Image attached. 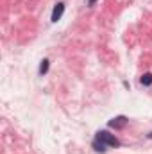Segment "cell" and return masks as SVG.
Listing matches in <instances>:
<instances>
[{
	"label": "cell",
	"instance_id": "4",
	"mask_svg": "<svg viewBox=\"0 0 152 154\" xmlns=\"http://www.w3.org/2000/svg\"><path fill=\"white\" fill-rule=\"evenodd\" d=\"M91 145H93V149H95V152H100V154H104L106 151H108V145H106V143H102V142H100V140H97V138L93 140V143H91Z\"/></svg>",
	"mask_w": 152,
	"mask_h": 154
},
{
	"label": "cell",
	"instance_id": "8",
	"mask_svg": "<svg viewBox=\"0 0 152 154\" xmlns=\"http://www.w3.org/2000/svg\"><path fill=\"white\" fill-rule=\"evenodd\" d=\"M147 138H149V140H152V131L149 133V134H147Z\"/></svg>",
	"mask_w": 152,
	"mask_h": 154
},
{
	"label": "cell",
	"instance_id": "1",
	"mask_svg": "<svg viewBox=\"0 0 152 154\" xmlns=\"http://www.w3.org/2000/svg\"><path fill=\"white\" fill-rule=\"evenodd\" d=\"M95 138L100 140L102 143H106L108 147H120V140H118L114 134H111L109 131H99Z\"/></svg>",
	"mask_w": 152,
	"mask_h": 154
},
{
	"label": "cell",
	"instance_id": "6",
	"mask_svg": "<svg viewBox=\"0 0 152 154\" xmlns=\"http://www.w3.org/2000/svg\"><path fill=\"white\" fill-rule=\"evenodd\" d=\"M48 68H50V61H48V59H43V61H41V65H39V75H45V74H47V72H48Z\"/></svg>",
	"mask_w": 152,
	"mask_h": 154
},
{
	"label": "cell",
	"instance_id": "7",
	"mask_svg": "<svg viewBox=\"0 0 152 154\" xmlns=\"http://www.w3.org/2000/svg\"><path fill=\"white\" fill-rule=\"evenodd\" d=\"M95 4H97V0H88V5H90V7H93Z\"/></svg>",
	"mask_w": 152,
	"mask_h": 154
},
{
	"label": "cell",
	"instance_id": "5",
	"mask_svg": "<svg viewBox=\"0 0 152 154\" xmlns=\"http://www.w3.org/2000/svg\"><path fill=\"white\" fill-rule=\"evenodd\" d=\"M140 84H141V86H145V88L152 86V74H150V72H147V74H143V75L140 77Z\"/></svg>",
	"mask_w": 152,
	"mask_h": 154
},
{
	"label": "cell",
	"instance_id": "2",
	"mask_svg": "<svg viewBox=\"0 0 152 154\" xmlns=\"http://www.w3.org/2000/svg\"><path fill=\"white\" fill-rule=\"evenodd\" d=\"M127 124H129V118H127L125 115L114 116V118H111V120L108 122V125H109L111 129H114V131H120V129H123Z\"/></svg>",
	"mask_w": 152,
	"mask_h": 154
},
{
	"label": "cell",
	"instance_id": "3",
	"mask_svg": "<svg viewBox=\"0 0 152 154\" xmlns=\"http://www.w3.org/2000/svg\"><path fill=\"white\" fill-rule=\"evenodd\" d=\"M65 9H66L65 2H57V4L54 5V9H52V16H50V20H52L54 23H57V22L63 18V14H65Z\"/></svg>",
	"mask_w": 152,
	"mask_h": 154
}]
</instances>
